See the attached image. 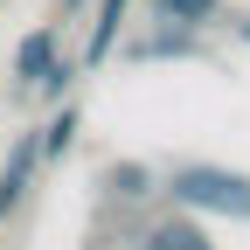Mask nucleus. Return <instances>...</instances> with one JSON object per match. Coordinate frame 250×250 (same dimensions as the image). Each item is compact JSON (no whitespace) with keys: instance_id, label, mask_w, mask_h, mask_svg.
<instances>
[{"instance_id":"obj_1","label":"nucleus","mask_w":250,"mask_h":250,"mask_svg":"<svg viewBox=\"0 0 250 250\" xmlns=\"http://www.w3.org/2000/svg\"><path fill=\"white\" fill-rule=\"evenodd\" d=\"M160 195H174L188 215H223V223H250V174L215 167V160H181Z\"/></svg>"},{"instance_id":"obj_2","label":"nucleus","mask_w":250,"mask_h":250,"mask_svg":"<svg viewBox=\"0 0 250 250\" xmlns=\"http://www.w3.org/2000/svg\"><path fill=\"white\" fill-rule=\"evenodd\" d=\"M132 62H202L208 42H202V28H146V35L132 42H118Z\"/></svg>"},{"instance_id":"obj_3","label":"nucleus","mask_w":250,"mask_h":250,"mask_svg":"<svg viewBox=\"0 0 250 250\" xmlns=\"http://www.w3.org/2000/svg\"><path fill=\"white\" fill-rule=\"evenodd\" d=\"M56 56H62V21L28 28V35H21V49H14V77H21V90H35V83L56 70Z\"/></svg>"},{"instance_id":"obj_4","label":"nucleus","mask_w":250,"mask_h":250,"mask_svg":"<svg viewBox=\"0 0 250 250\" xmlns=\"http://www.w3.org/2000/svg\"><path fill=\"white\" fill-rule=\"evenodd\" d=\"M132 7L139 0H98V21H90V42H83V70H98L104 56H118V42H125V28H132Z\"/></svg>"},{"instance_id":"obj_5","label":"nucleus","mask_w":250,"mask_h":250,"mask_svg":"<svg viewBox=\"0 0 250 250\" xmlns=\"http://www.w3.org/2000/svg\"><path fill=\"white\" fill-rule=\"evenodd\" d=\"M42 167V132H21L14 153H7V167H0V215H14L21 195H28V174Z\"/></svg>"},{"instance_id":"obj_6","label":"nucleus","mask_w":250,"mask_h":250,"mask_svg":"<svg viewBox=\"0 0 250 250\" xmlns=\"http://www.w3.org/2000/svg\"><path fill=\"white\" fill-rule=\"evenodd\" d=\"M146 14H153V28H202V35L215 21H229L223 0H146Z\"/></svg>"},{"instance_id":"obj_7","label":"nucleus","mask_w":250,"mask_h":250,"mask_svg":"<svg viewBox=\"0 0 250 250\" xmlns=\"http://www.w3.org/2000/svg\"><path fill=\"white\" fill-rule=\"evenodd\" d=\"M139 250H215V243L202 236L195 215H167V223H153V229L139 236Z\"/></svg>"},{"instance_id":"obj_8","label":"nucleus","mask_w":250,"mask_h":250,"mask_svg":"<svg viewBox=\"0 0 250 250\" xmlns=\"http://www.w3.org/2000/svg\"><path fill=\"white\" fill-rule=\"evenodd\" d=\"M104 188L118 202H146V195H160V174H153L146 160H111L104 167Z\"/></svg>"},{"instance_id":"obj_9","label":"nucleus","mask_w":250,"mask_h":250,"mask_svg":"<svg viewBox=\"0 0 250 250\" xmlns=\"http://www.w3.org/2000/svg\"><path fill=\"white\" fill-rule=\"evenodd\" d=\"M35 132H42V160H62V153L77 146V132H83V111L77 104H56L49 125H35Z\"/></svg>"},{"instance_id":"obj_10","label":"nucleus","mask_w":250,"mask_h":250,"mask_svg":"<svg viewBox=\"0 0 250 250\" xmlns=\"http://www.w3.org/2000/svg\"><path fill=\"white\" fill-rule=\"evenodd\" d=\"M229 28H236V42H243V49H250V14H243V21H229Z\"/></svg>"},{"instance_id":"obj_11","label":"nucleus","mask_w":250,"mask_h":250,"mask_svg":"<svg viewBox=\"0 0 250 250\" xmlns=\"http://www.w3.org/2000/svg\"><path fill=\"white\" fill-rule=\"evenodd\" d=\"M77 7H83V0H62V21H70V14H77Z\"/></svg>"}]
</instances>
